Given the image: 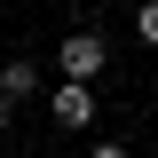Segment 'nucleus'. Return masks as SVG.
Instances as JSON below:
<instances>
[{"instance_id": "f257e3e1", "label": "nucleus", "mask_w": 158, "mask_h": 158, "mask_svg": "<svg viewBox=\"0 0 158 158\" xmlns=\"http://www.w3.org/2000/svg\"><path fill=\"white\" fill-rule=\"evenodd\" d=\"M56 63H63V79H95L103 63H111V48H103V32H71L56 48Z\"/></svg>"}, {"instance_id": "f03ea898", "label": "nucleus", "mask_w": 158, "mask_h": 158, "mask_svg": "<svg viewBox=\"0 0 158 158\" xmlns=\"http://www.w3.org/2000/svg\"><path fill=\"white\" fill-rule=\"evenodd\" d=\"M48 111H56V127H71V135H79V127H95V95H87V79H63Z\"/></svg>"}, {"instance_id": "7ed1b4c3", "label": "nucleus", "mask_w": 158, "mask_h": 158, "mask_svg": "<svg viewBox=\"0 0 158 158\" xmlns=\"http://www.w3.org/2000/svg\"><path fill=\"white\" fill-rule=\"evenodd\" d=\"M32 87H40V63H0V95L8 103H24Z\"/></svg>"}, {"instance_id": "20e7f679", "label": "nucleus", "mask_w": 158, "mask_h": 158, "mask_svg": "<svg viewBox=\"0 0 158 158\" xmlns=\"http://www.w3.org/2000/svg\"><path fill=\"white\" fill-rule=\"evenodd\" d=\"M135 32H142V40L158 48V0H142V8H135Z\"/></svg>"}, {"instance_id": "39448f33", "label": "nucleus", "mask_w": 158, "mask_h": 158, "mask_svg": "<svg viewBox=\"0 0 158 158\" xmlns=\"http://www.w3.org/2000/svg\"><path fill=\"white\" fill-rule=\"evenodd\" d=\"M87 158H127V142H95V150H87Z\"/></svg>"}, {"instance_id": "423d86ee", "label": "nucleus", "mask_w": 158, "mask_h": 158, "mask_svg": "<svg viewBox=\"0 0 158 158\" xmlns=\"http://www.w3.org/2000/svg\"><path fill=\"white\" fill-rule=\"evenodd\" d=\"M0 135H8V95H0Z\"/></svg>"}]
</instances>
